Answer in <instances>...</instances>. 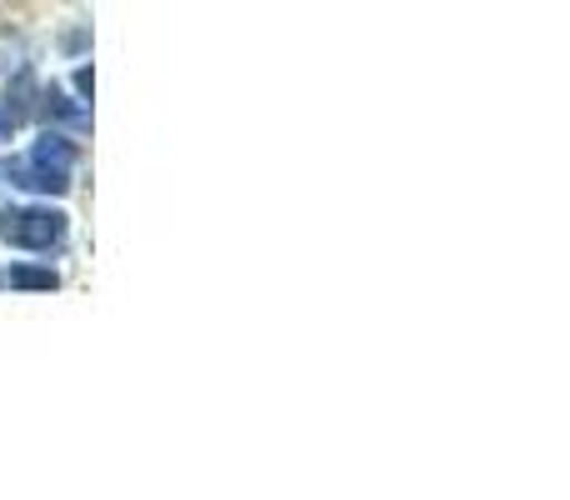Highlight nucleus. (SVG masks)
Masks as SVG:
<instances>
[{
  "instance_id": "nucleus-5",
  "label": "nucleus",
  "mask_w": 570,
  "mask_h": 500,
  "mask_svg": "<svg viewBox=\"0 0 570 500\" xmlns=\"http://www.w3.org/2000/svg\"><path fill=\"white\" fill-rule=\"evenodd\" d=\"M0 281H6V285H20V291H56L60 275L50 271V265H10Z\"/></svg>"
},
{
  "instance_id": "nucleus-4",
  "label": "nucleus",
  "mask_w": 570,
  "mask_h": 500,
  "mask_svg": "<svg viewBox=\"0 0 570 500\" xmlns=\"http://www.w3.org/2000/svg\"><path fill=\"white\" fill-rule=\"evenodd\" d=\"M40 116L46 120H60V126H86L90 120V106H80V100H70L60 86H50V90H40Z\"/></svg>"
},
{
  "instance_id": "nucleus-1",
  "label": "nucleus",
  "mask_w": 570,
  "mask_h": 500,
  "mask_svg": "<svg viewBox=\"0 0 570 500\" xmlns=\"http://www.w3.org/2000/svg\"><path fill=\"white\" fill-rule=\"evenodd\" d=\"M76 156L80 150L66 130H46V136L30 140L0 176H6L16 190H30V196H66L70 176H76Z\"/></svg>"
},
{
  "instance_id": "nucleus-2",
  "label": "nucleus",
  "mask_w": 570,
  "mask_h": 500,
  "mask_svg": "<svg viewBox=\"0 0 570 500\" xmlns=\"http://www.w3.org/2000/svg\"><path fill=\"white\" fill-rule=\"evenodd\" d=\"M70 220L66 210H50V206H10L0 210V241L16 251H56L66 241Z\"/></svg>"
},
{
  "instance_id": "nucleus-3",
  "label": "nucleus",
  "mask_w": 570,
  "mask_h": 500,
  "mask_svg": "<svg viewBox=\"0 0 570 500\" xmlns=\"http://www.w3.org/2000/svg\"><path fill=\"white\" fill-rule=\"evenodd\" d=\"M36 106H40L36 76H30V70H16V80L0 90V146H6V140L16 136V130L26 126L30 116H36Z\"/></svg>"
}]
</instances>
